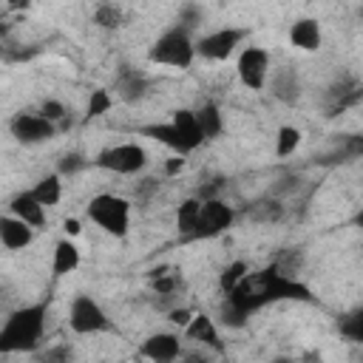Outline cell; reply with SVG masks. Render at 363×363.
<instances>
[{
  "mask_svg": "<svg viewBox=\"0 0 363 363\" xmlns=\"http://www.w3.org/2000/svg\"><path fill=\"white\" fill-rule=\"evenodd\" d=\"M278 301H303V303H309V301H315V295L306 284H301L298 278L281 275L272 264L261 272H250L230 295H224L218 318L227 329H244L250 315H255L258 309H264L269 303H278Z\"/></svg>",
  "mask_w": 363,
  "mask_h": 363,
  "instance_id": "cell-1",
  "label": "cell"
},
{
  "mask_svg": "<svg viewBox=\"0 0 363 363\" xmlns=\"http://www.w3.org/2000/svg\"><path fill=\"white\" fill-rule=\"evenodd\" d=\"M45 303H26L14 309L3 326H0V352L17 354V352H37L45 335Z\"/></svg>",
  "mask_w": 363,
  "mask_h": 363,
  "instance_id": "cell-2",
  "label": "cell"
},
{
  "mask_svg": "<svg viewBox=\"0 0 363 363\" xmlns=\"http://www.w3.org/2000/svg\"><path fill=\"white\" fill-rule=\"evenodd\" d=\"M147 60L153 65H167V68H190L196 60V40L193 31L182 28V26H170L164 28L153 45L147 48Z\"/></svg>",
  "mask_w": 363,
  "mask_h": 363,
  "instance_id": "cell-3",
  "label": "cell"
},
{
  "mask_svg": "<svg viewBox=\"0 0 363 363\" xmlns=\"http://www.w3.org/2000/svg\"><path fill=\"white\" fill-rule=\"evenodd\" d=\"M88 218L108 235L125 238L130 230V201L116 193H96L88 201Z\"/></svg>",
  "mask_w": 363,
  "mask_h": 363,
  "instance_id": "cell-4",
  "label": "cell"
},
{
  "mask_svg": "<svg viewBox=\"0 0 363 363\" xmlns=\"http://www.w3.org/2000/svg\"><path fill=\"white\" fill-rule=\"evenodd\" d=\"M94 167L99 170H108V173H116V176H136L145 170L147 164V150L139 145V142H119V145H111V147H102L94 162Z\"/></svg>",
  "mask_w": 363,
  "mask_h": 363,
  "instance_id": "cell-5",
  "label": "cell"
},
{
  "mask_svg": "<svg viewBox=\"0 0 363 363\" xmlns=\"http://www.w3.org/2000/svg\"><path fill=\"white\" fill-rule=\"evenodd\" d=\"M247 34L250 31L238 28V26H224V28L207 31V34L196 37V57L207 60V62H224L238 51V45L247 40Z\"/></svg>",
  "mask_w": 363,
  "mask_h": 363,
  "instance_id": "cell-6",
  "label": "cell"
},
{
  "mask_svg": "<svg viewBox=\"0 0 363 363\" xmlns=\"http://www.w3.org/2000/svg\"><path fill=\"white\" fill-rule=\"evenodd\" d=\"M68 329L74 335H99L111 329V318L96 298L74 295V301L68 303Z\"/></svg>",
  "mask_w": 363,
  "mask_h": 363,
  "instance_id": "cell-7",
  "label": "cell"
},
{
  "mask_svg": "<svg viewBox=\"0 0 363 363\" xmlns=\"http://www.w3.org/2000/svg\"><path fill=\"white\" fill-rule=\"evenodd\" d=\"M235 74H238V79H241L244 88L261 91L269 82V51L261 48V45L241 48V54L235 60Z\"/></svg>",
  "mask_w": 363,
  "mask_h": 363,
  "instance_id": "cell-8",
  "label": "cell"
},
{
  "mask_svg": "<svg viewBox=\"0 0 363 363\" xmlns=\"http://www.w3.org/2000/svg\"><path fill=\"white\" fill-rule=\"evenodd\" d=\"M235 221V210L233 204H227L224 199H210L201 204V216H199V224L190 235V241H204V238H216L221 233H227Z\"/></svg>",
  "mask_w": 363,
  "mask_h": 363,
  "instance_id": "cell-9",
  "label": "cell"
},
{
  "mask_svg": "<svg viewBox=\"0 0 363 363\" xmlns=\"http://www.w3.org/2000/svg\"><path fill=\"white\" fill-rule=\"evenodd\" d=\"M9 130H11V136H14L20 145H43V142H51V139L60 133L57 125L48 122L40 111H37V113H31V111L14 113L11 122H9Z\"/></svg>",
  "mask_w": 363,
  "mask_h": 363,
  "instance_id": "cell-10",
  "label": "cell"
},
{
  "mask_svg": "<svg viewBox=\"0 0 363 363\" xmlns=\"http://www.w3.org/2000/svg\"><path fill=\"white\" fill-rule=\"evenodd\" d=\"M139 354L150 363H176L182 357V337L176 332H153L139 343Z\"/></svg>",
  "mask_w": 363,
  "mask_h": 363,
  "instance_id": "cell-11",
  "label": "cell"
},
{
  "mask_svg": "<svg viewBox=\"0 0 363 363\" xmlns=\"http://www.w3.org/2000/svg\"><path fill=\"white\" fill-rule=\"evenodd\" d=\"M147 91H150V77H147L145 71L130 68V65H122V68H119V74H116V79H113V94H116L122 102L133 105V102L145 99Z\"/></svg>",
  "mask_w": 363,
  "mask_h": 363,
  "instance_id": "cell-12",
  "label": "cell"
},
{
  "mask_svg": "<svg viewBox=\"0 0 363 363\" xmlns=\"http://www.w3.org/2000/svg\"><path fill=\"white\" fill-rule=\"evenodd\" d=\"M31 241H34V227H31V224L20 221V218L11 216V213L0 216V244H3L6 250L17 252V250H26Z\"/></svg>",
  "mask_w": 363,
  "mask_h": 363,
  "instance_id": "cell-13",
  "label": "cell"
},
{
  "mask_svg": "<svg viewBox=\"0 0 363 363\" xmlns=\"http://www.w3.org/2000/svg\"><path fill=\"white\" fill-rule=\"evenodd\" d=\"M269 88H272V96L284 105H295L301 99V77L292 65L275 68L272 77H269Z\"/></svg>",
  "mask_w": 363,
  "mask_h": 363,
  "instance_id": "cell-14",
  "label": "cell"
},
{
  "mask_svg": "<svg viewBox=\"0 0 363 363\" xmlns=\"http://www.w3.org/2000/svg\"><path fill=\"white\" fill-rule=\"evenodd\" d=\"M136 133H139V136H147V139H153V142H159V145H164V147L173 150L176 156L193 153L190 145L182 139V133L173 128V122H150V125H142Z\"/></svg>",
  "mask_w": 363,
  "mask_h": 363,
  "instance_id": "cell-15",
  "label": "cell"
},
{
  "mask_svg": "<svg viewBox=\"0 0 363 363\" xmlns=\"http://www.w3.org/2000/svg\"><path fill=\"white\" fill-rule=\"evenodd\" d=\"M323 43V31L320 23L315 17H298L289 26V45L298 51H318Z\"/></svg>",
  "mask_w": 363,
  "mask_h": 363,
  "instance_id": "cell-16",
  "label": "cell"
},
{
  "mask_svg": "<svg viewBox=\"0 0 363 363\" xmlns=\"http://www.w3.org/2000/svg\"><path fill=\"white\" fill-rule=\"evenodd\" d=\"M9 213H11V216H17L20 221L31 224L34 230L45 224V207L34 199V193H31V190H20V193H14V196L9 199Z\"/></svg>",
  "mask_w": 363,
  "mask_h": 363,
  "instance_id": "cell-17",
  "label": "cell"
},
{
  "mask_svg": "<svg viewBox=\"0 0 363 363\" xmlns=\"http://www.w3.org/2000/svg\"><path fill=\"white\" fill-rule=\"evenodd\" d=\"M184 335H187L190 340H196V343L213 349V352H224V340H221V335H218V323H216L210 315H204V312H201V315H193V320L187 323Z\"/></svg>",
  "mask_w": 363,
  "mask_h": 363,
  "instance_id": "cell-18",
  "label": "cell"
},
{
  "mask_svg": "<svg viewBox=\"0 0 363 363\" xmlns=\"http://www.w3.org/2000/svg\"><path fill=\"white\" fill-rule=\"evenodd\" d=\"M360 156H363V133H343V136H337L332 150H326L318 162L320 164H343V162H352Z\"/></svg>",
  "mask_w": 363,
  "mask_h": 363,
  "instance_id": "cell-19",
  "label": "cell"
},
{
  "mask_svg": "<svg viewBox=\"0 0 363 363\" xmlns=\"http://www.w3.org/2000/svg\"><path fill=\"white\" fill-rule=\"evenodd\" d=\"M170 122L182 133V139L190 145V150H196V147L204 145V133L199 128V119H196V111L193 108H176L173 116H170Z\"/></svg>",
  "mask_w": 363,
  "mask_h": 363,
  "instance_id": "cell-20",
  "label": "cell"
},
{
  "mask_svg": "<svg viewBox=\"0 0 363 363\" xmlns=\"http://www.w3.org/2000/svg\"><path fill=\"white\" fill-rule=\"evenodd\" d=\"M77 267H79V250H77V244H74L71 238H60V241L54 244L51 272H54L57 278H62V275L74 272Z\"/></svg>",
  "mask_w": 363,
  "mask_h": 363,
  "instance_id": "cell-21",
  "label": "cell"
},
{
  "mask_svg": "<svg viewBox=\"0 0 363 363\" xmlns=\"http://www.w3.org/2000/svg\"><path fill=\"white\" fill-rule=\"evenodd\" d=\"M196 119H199V128L204 133V142H213L224 133V116H221V108L216 102H204L196 108Z\"/></svg>",
  "mask_w": 363,
  "mask_h": 363,
  "instance_id": "cell-22",
  "label": "cell"
},
{
  "mask_svg": "<svg viewBox=\"0 0 363 363\" xmlns=\"http://www.w3.org/2000/svg\"><path fill=\"white\" fill-rule=\"evenodd\" d=\"M201 204L204 201L199 196H190V199H184L179 204V210H176V230H179L182 241H190V235H193V230L199 224V216H201Z\"/></svg>",
  "mask_w": 363,
  "mask_h": 363,
  "instance_id": "cell-23",
  "label": "cell"
},
{
  "mask_svg": "<svg viewBox=\"0 0 363 363\" xmlns=\"http://www.w3.org/2000/svg\"><path fill=\"white\" fill-rule=\"evenodd\" d=\"M34 199L43 204V207H57L60 199H62V176L60 173H48L43 179H37V184L31 187Z\"/></svg>",
  "mask_w": 363,
  "mask_h": 363,
  "instance_id": "cell-24",
  "label": "cell"
},
{
  "mask_svg": "<svg viewBox=\"0 0 363 363\" xmlns=\"http://www.w3.org/2000/svg\"><path fill=\"white\" fill-rule=\"evenodd\" d=\"M301 139H303V133L295 125H281L275 133V156H281V159L292 156L301 147Z\"/></svg>",
  "mask_w": 363,
  "mask_h": 363,
  "instance_id": "cell-25",
  "label": "cell"
},
{
  "mask_svg": "<svg viewBox=\"0 0 363 363\" xmlns=\"http://www.w3.org/2000/svg\"><path fill=\"white\" fill-rule=\"evenodd\" d=\"M337 332H340L349 343H360V346H363V306H360V309H352V312H346V315H340Z\"/></svg>",
  "mask_w": 363,
  "mask_h": 363,
  "instance_id": "cell-26",
  "label": "cell"
},
{
  "mask_svg": "<svg viewBox=\"0 0 363 363\" xmlns=\"http://www.w3.org/2000/svg\"><path fill=\"white\" fill-rule=\"evenodd\" d=\"M247 275H250V269H247L244 261H230V264L221 269V275H218V289H221V295H230Z\"/></svg>",
  "mask_w": 363,
  "mask_h": 363,
  "instance_id": "cell-27",
  "label": "cell"
},
{
  "mask_svg": "<svg viewBox=\"0 0 363 363\" xmlns=\"http://www.w3.org/2000/svg\"><path fill=\"white\" fill-rule=\"evenodd\" d=\"M94 26L96 28H119L122 26V20H125V14H122V9L116 6V3H99L96 9H94Z\"/></svg>",
  "mask_w": 363,
  "mask_h": 363,
  "instance_id": "cell-28",
  "label": "cell"
},
{
  "mask_svg": "<svg viewBox=\"0 0 363 363\" xmlns=\"http://www.w3.org/2000/svg\"><path fill=\"white\" fill-rule=\"evenodd\" d=\"M247 213H250V218H252V221L269 224V221H278V218L284 216V204H281L278 199H261V201H255Z\"/></svg>",
  "mask_w": 363,
  "mask_h": 363,
  "instance_id": "cell-29",
  "label": "cell"
},
{
  "mask_svg": "<svg viewBox=\"0 0 363 363\" xmlns=\"http://www.w3.org/2000/svg\"><path fill=\"white\" fill-rule=\"evenodd\" d=\"M40 113H43L48 122H54V125H57V130L71 125V119H68V113H71V111L65 108V102H60V99H54V96H48V99H43V102H40Z\"/></svg>",
  "mask_w": 363,
  "mask_h": 363,
  "instance_id": "cell-30",
  "label": "cell"
},
{
  "mask_svg": "<svg viewBox=\"0 0 363 363\" xmlns=\"http://www.w3.org/2000/svg\"><path fill=\"white\" fill-rule=\"evenodd\" d=\"M111 108H113V94L108 88H96V91H91V99L85 105V119H96V116L108 113Z\"/></svg>",
  "mask_w": 363,
  "mask_h": 363,
  "instance_id": "cell-31",
  "label": "cell"
},
{
  "mask_svg": "<svg viewBox=\"0 0 363 363\" xmlns=\"http://www.w3.org/2000/svg\"><path fill=\"white\" fill-rule=\"evenodd\" d=\"M40 363H74V349L68 343H54L40 352Z\"/></svg>",
  "mask_w": 363,
  "mask_h": 363,
  "instance_id": "cell-32",
  "label": "cell"
},
{
  "mask_svg": "<svg viewBox=\"0 0 363 363\" xmlns=\"http://www.w3.org/2000/svg\"><path fill=\"white\" fill-rule=\"evenodd\" d=\"M91 162L82 156V153H65L60 162H57V173L60 176H74V173H79V170H85Z\"/></svg>",
  "mask_w": 363,
  "mask_h": 363,
  "instance_id": "cell-33",
  "label": "cell"
},
{
  "mask_svg": "<svg viewBox=\"0 0 363 363\" xmlns=\"http://www.w3.org/2000/svg\"><path fill=\"white\" fill-rule=\"evenodd\" d=\"M201 20H204V11H201L199 6H193V3H187V6H182L179 17H176V26H182V28L193 31V28H196Z\"/></svg>",
  "mask_w": 363,
  "mask_h": 363,
  "instance_id": "cell-34",
  "label": "cell"
},
{
  "mask_svg": "<svg viewBox=\"0 0 363 363\" xmlns=\"http://www.w3.org/2000/svg\"><path fill=\"white\" fill-rule=\"evenodd\" d=\"M167 320H170L173 326L187 329V323L193 320V312H190L187 306H173V309H167Z\"/></svg>",
  "mask_w": 363,
  "mask_h": 363,
  "instance_id": "cell-35",
  "label": "cell"
},
{
  "mask_svg": "<svg viewBox=\"0 0 363 363\" xmlns=\"http://www.w3.org/2000/svg\"><path fill=\"white\" fill-rule=\"evenodd\" d=\"M182 167H184V156H176V159H170V162L164 164V170H167V173H179Z\"/></svg>",
  "mask_w": 363,
  "mask_h": 363,
  "instance_id": "cell-36",
  "label": "cell"
},
{
  "mask_svg": "<svg viewBox=\"0 0 363 363\" xmlns=\"http://www.w3.org/2000/svg\"><path fill=\"white\" fill-rule=\"evenodd\" d=\"M79 230H82V227H79L77 218H65V233H68V235H79Z\"/></svg>",
  "mask_w": 363,
  "mask_h": 363,
  "instance_id": "cell-37",
  "label": "cell"
},
{
  "mask_svg": "<svg viewBox=\"0 0 363 363\" xmlns=\"http://www.w3.org/2000/svg\"><path fill=\"white\" fill-rule=\"evenodd\" d=\"M352 224H354L357 230H363V207H360V210L354 213V218H352Z\"/></svg>",
  "mask_w": 363,
  "mask_h": 363,
  "instance_id": "cell-38",
  "label": "cell"
},
{
  "mask_svg": "<svg viewBox=\"0 0 363 363\" xmlns=\"http://www.w3.org/2000/svg\"><path fill=\"white\" fill-rule=\"evenodd\" d=\"M275 363H301V360H289V357H281V360H275Z\"/></svg>",
  "mask_w": 363,
  "mask_h": 363,
  "instance_id": "cell-39",
  "label": "cell"
},
{
  "mask_svg": "<svg viewBox=\"0 0 363 363\" xmlns=\"http://www.w3.org/2000/svg\"><path fill=\"white\" fill-rule=\"evenodd\" d=\"M357 96H363V85H360V88L354 91V99H357ZM354 99H352V102H354Z\"/></svg>",
  "mask_w": 363,
  "mask_h": 363,
  "instance_id": "cell-40",
  "label": "cell"
},
{
  "mask_svg": "<svg viewBox=\"0 0 363 363\" xmlns=\"http://www.w3.org/2000/svg\"><path fill=\"white\" fill-rule=\"evenodd\" d=\"M193 363H207V360H193Z\"/></svg>",
  "mask_w": 363,
  "mask_h": 363,
  "instance_id": "cell-41",
  "label": "cell"
}]
</instances>
